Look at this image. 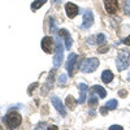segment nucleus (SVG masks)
Here are the masks:
<instances>
[{"label": "nucleus", "instance_id": "obj_5", "mask_svg": "<svg viewBox=\"0 0 130 130\" xmlns=\"http://www.w3.org/2000/svg\"><path fill=\"white\" fill-rule=\"evenodd\" d=\"M51 103H52V105L55 107V109L59 112V115L61 116V117H67V109H65V103H62V100L60 99V98H57L56 95H53L52 98H51Z\"/></svg>", "mask_w": 130, "mask_h": 130}, {"label": "nucleus", "instance_id": "obj_28", "mask_svg": "<svg viewBox=\"0 0 130 130\" xmlns=\"http://www.w3.org/2000/svg\"><path fill=\"white\" fill-rule=\"evenodd\" d=\"M124 43H125L126 46H130V35H129L127 38H125V39H124Z\"/></svg>", "mask_w": 130, "mask_h": 130}, {"label": "nucleus", "instance_id": "obj_10", "mask_svg": "<svg viewBox=\"0 0 130 130\" xmlns=\"http://www.w3.org/2000/svg\"><path fill=\"white\" fill-rule=\"evenodd\" d=\"M65 10H67V14H68L69 18H74L79 12L78 7L75 4H73V3H67L65 4Z\"/></svg>", "mask_w": 130, "mask_h": 130}, {"label": "nucleus", "instance_id": "obj_14", "mask_svg": "<svg viewBox=\"0 0 130 130\" xmlns=\"http://www.w3.org/2000/svg\"><path fill=\"white\" fill-rule=\"evenodd\" d=\"M64 103H65V105H67V107L69 108V109H72V111H73L74 108H75V105H77V103H78V102L75 100V99H74V98H73L72 95H68V96H67V99H65V102H64Z\"/></svg>", "mask_w": 130, "mask_h": 130}, {"label": "nucleus", "instance_id": "obj_26", "mask_svg": "<svg viewBox=\"0 0 130 130\" xmlns=\"http://www.w3.org/2000/svg\"><path fill=\"white\" fill-rule=\"evenodd\" d=\"M35 87H38V83H34V85H32V86H30V87H29V90H27V92L31 95V92H32V90H34Z\"/></svg>", "mask_w": 130, "mask_h": 130}, {"label": "nucleus", "instance_id": "obj_29", "mask_svg": "<svg viewBox=\"0 0 130 130\" xmlns=\"http://www.w3.org/2000/svg\"><path fill=\"white\" fill-rule=\"evenodd\" d=\"M55 2H56V3H61V2H62V0H55Z\"/></svg>", "mask_w": 130, "mask_h": 130}, {"label": "nucleus", "instance_id": "obj_2", "mask_svg": "<svg viewBox=\"0 0 130 130\" xmlns=\"http://www.w3.org/2000/svg\"><path fill=\"white\" fill-rule=\"evenodd\" d=\"M129 56L130 52L129 51H120L118 56L116 59V67L118 70H125L129 67Z\"/></svg>", "mask_w": 130, "mask_h": 130}, {"label": "nucleus", "instance_id": "obj_13", "mask_svg": "<svg viewBox=\"0 0 130 130\" xmlns=\"http://www.w3.org/2000/svg\"><path fill=\"white\" fill-rule=\"evenodd\" d=\"M91 91L95 92L99 98H102V99H104V98L107 96V90H105L104 87H102V86H99V85L92 86V87H91Z\"/></svg>", "mask_w": 130, "mask_h": 130}, {"label": "nucleus", "instance_id": "obj_19", "mask_svg": "<svg viewBox=\"0 0 130 130\" xmlns=\"http://www.w3.org/2000/svg\"><path fill=\"white\" fill-rule=\"evenodd\" d=\"M124 12L130 16V0H125L124 2Z\"/></svg>", "mask_w": 130, "mask_h": 130}, {"label": "nucleus", "instance_id": "obj_4", "mask_svg": "<svg viewBox=\"0 0 130 130\" xmlns=\"http://www.w3.org/2000/svg\"><path fill=\"white\" fill-rule=\"evenodd\" d=\"M62 57H64V48L60 40H56V52H55V56H53V67L55 69H57L61 62H62Z\"/></svg>", "mask_w": 130, "mask_h": 130}, {"label": "nucleus", "instance_id": "obj_18", "mask_svg": "<svg viewBox=\"0 0 130 130\" xmlns=\"http://www.w3.org/2000/svg\"><path fill=\"white\" fill-rule=\"evenodd\" d=\"M46 2H47V0H35V2L31 4V9H34V10H35V9L40 8L43 4H46Z\"/></svg>", "mask_w": 130, "mask_h": 130}, {"label": "nucleus", "instance_id": "obj_3", "mask_svg": "<svg viewBox=\"0 0 130 130\" xmlns=\"http://www.w3.org/2000/svg\"><path fill=\"white\" fill-rule=\"evenodd\" d=\"M99 67V60L96 57H90V59H86L82 65H81V70L83 73H92L94 70L98 69Z\"/></svg>", "mask_w": 130, "mask_h": 130}, {"label": "nucleus", "instance_id": "obj_17", "mask_svg": "<svg viewBox=\"0 0 130 130\" xmlns=\"http://www.w3.org/2000/svg\"><path fill=\"white\" fill-rule=\"evenodd\" d=\"M117 105H118V103H117V100H116V99H111V100H108V102H107V104H105V107H107L109 111L116 109Z\"/></svg>", "mask_w": 130, "mask_h": 130}, {"label": "nucleus", "instance_id": "obj_16", "mask_svg": "<svg viewBox=\"0 0 130 130\" xmlns=\"http://www.w3.org/2000/svg\"><path fill=\"white\" fill-rule=\"evenodd\" d=\"M89 107H90V108L98 107V96L95 95V92L90 94V98H89Z\"/></svg>", "mask_w": 130, "mask_h": 130}, {"label": "nucleus", "instance_id": "obj_20", "mask_svg": "<svg viewBox=\"0 0 130 130\" xmlns=\"http://www.w3.org/2000/svg\"><path fill=\"white\" fill-rule=\"evenodd\" d=\"M104 42H105L104 34H99V35L96 37V43H98V44H104Z\"/></svg>", "mask_w": 130, "mask_h": 130}, {"label": "nucleus", "instance_id": "obj_22", "mask_svg": "<svg viewBox=\"0 0 130 130\" xmlns=\"http://www.w3.org/2000/svg\"><path fill=\"white\" fill-rule=\"evenodd\" d=\"M47 126H48L47 122H40V124H38V126L35 127V130H46Z\"/></svg>", "mask_w": 130, "mask_h": 130}, {"label": "nucleus", "instance_id": "obj_23", "mask_svg": "<svg viewBox=\"0 0 130 130\" xmlns=\"http://www.w3.org/2000/svg\"><path fill=\"white\" fill-rule=\"evenodd\" d=\"M108 130H124V127L121 125H112V126H109Z\"/></svg>", "mask_w": 130, "mask_h": 130}, {"label": "nucleus", "instance_id": "obj_25", "mask_svg": "<svg viewBox=\"0 0 130 130\" xmlns=\"http://www.w3.org/2000/svg\"><path fill=\"white\" fill-rule=\"evenodd\" d=\"M118 96H120V98H126V96H127V91H126V90H120V92H118Z\"/></svg>", "mask_w": 130, "mask_h": 130}, {"label": "nucleus", "instance_id": "obj_24", "mask_svg": "<svg viewBox=\"0 0 130 130\" xmlns=\"http://www.w3.org/2000/svg\"><path fill=\"white\" fill-rule=\"evenodd\" d=\"M108 111H109V109H108V108H107V107H102V108H100V109H99V112H100V115H103V116H105V115L108 113Z\"/></svg>", "mask_w": 130, "mask_h": 130}, {"label": "nucleus", "instance_id": "obj_9", "mask_svg": "<svg viewBox=\"0 0 130 130\" xmlns=\"http://www.w3.org/2000/svg\"><path fill=\"white\" fill-rule=\"evenodd\" d=\"M59 35L61 37V38H64V42H65V48L67 50H70L72 48V37H70V34H69V31L68 30H65V29H61V30H59Z\"/></svg>", "mask_w": 130, "mask_h": 130}, {"label": "nucleus", "instance_id": "obj_27", "mask_svg": "<svg viewBox=\"0 0 130 130\" xmlns=\"http://www.w3.org/2000/svg\"><path fill=\"white\" fill-rule=\"evenodd\" d=\"M46 130H57V126L56 125H48Z\"/></svg>", "mask_w": 130, "mask_h": 130}, {"label": "nucleus", "instance_id": "obj_1", "mask_svg": "<svg viewBox=\"0 0 130 130\" xmlns=\"http://www.w3.org/2000/svg\"><path fill=\"white\" fill-rule=\"evenodd\" d=\"M3 122H4V125L7 126V129H9V130H16V129L21 125V122H22V117H21V115H20L18 112H16V111H9V112L4 116Z\"/></svg>", "mask_w": 130, "mask_h": 130}, {"label": "nucleus", "instance_id": "obj_6", "mask_svg": "<svg viewBox=\"0 0 130 130\" xmlns=\"http://www.w3.org/2000/svg\"><path fill=\"white\" fill-rule=\"evenodd\" d=\"M94 24V14L90 9L85 10L83 13V18H82V27L83 29H89L91 27V25Z\"/></svg>", "mask_w": 130, "mask_h": 130}, {"label": "nucleus", "instance_id": "obj_30", "mask_svg": "<svg viewBox=\"0 0 130 130\" xmlns=\"http://www.w3.org/2000/svg\"><path fill=\"white\" fill-rule=\"evenodd\" d=\"M0 130H4V129H3V126H2V125H0Z\"/></svg>", "mask_w": 130, "mask_h": 130}, {"label": "nucleus", "instance_id": "obj_12", "mask_svg": "<svg viewBox=\"0 0 130 130\" xmlns=\"http://www.w3.org/2000/svg\"><path fill=\"white\" fill-rule=\"evenodd\" d=\"M78 89H79V91H81V94H79V99H78V104H83L85 100H86V95H87L89 86L86 85V83H83V82H81V83L78 85Z\"/></svg>", "mask_w": 130, "mask_h": 130}, {"label": "nucleus", "instance_id": "obj_7", "mask_svg": "<svg viewBox=\"0 0 130 130\" xmlns=\"http://www.w3.org/2000/svg\"><path fill=\"white\" fill-rule=\"evenodd\" d=\"M75 61H77V55H75V53H70L69 57H68V62H67V70H68L69 77H73V74H74Z\"/></svg>", "mask_w": 130, "mask_h": 130}, {"label": "nucleus", "instance_id": "obj_8", "mask_svg": "<svg viewBox=\"0 0 130 130\" xmlns=\"http://www.w3.org/2000/svg\"><path fill=\"white\" fill-rule=\"evenodd\" d=\"M52 44H53V39L51 37H44L40 42L42 50L46 53H52Z\"/></svg>", "mask_w": 130, "mask_h": 130}, {"label": "nucleus", "instance_id": "obj_11", "mask_svg": "<svg viewBox=\"0 0 130 130\" xmlns=\"http://www.w3.org/2000/svg\"><path fill=\"white\" fill-rule=\"evenodd\" d=\"M104 7L108 13L113 14L116 13V10L118 8V3H117V0H104Z\"/></svg>", "mask_w": 130, "mask_h": 130}, {"label": "nucleus", "instance_id": "obj_15", "mask_svg": "<svg viewBox=\"0 0 130 130\" xmlns=\"http://www.w3.org/2000/svg\"><path fill=\"white\" fill-rule=\"evenodd\" d=\"M112 79H113V73L111 70H104L102 73V81L104 83H109L112 82Z\"/></svg>", "mask_w": 130, "mask_h": 130}, {"label": "nucleus", "instance_id": "obj_21", "mask_svg": "<svg viewBox=\"0 0 130 130\" xmlns=\"http://www.w3.org/2000/svg\"><path fill=\"white\" fill-rule=\"evenodd\" d=\"M65 82H67V74H60V77H59V81H57V83L59 85H65Z\"/></svg>", "mask_w": 130, "mask_h": 130}]
</instances>
